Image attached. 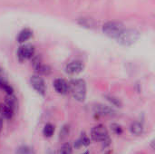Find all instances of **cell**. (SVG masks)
Listing matches in <instances>:
<instances>
[{
  "instance_id": "obj_12",
  "label": "cell",
  "mask_w": 155,
  "mask_h": 154,
  "mask_svg": "<svg viewBox=\"0 0 155 154\" xmlns=\"http://www.w3.org/2000/svg\"><path fill=\"white\" fill-rule=\"evenodd\" d=\"M143 130H144V128H143V123H141L139 122H134L130 126V132H131V133L134 134V135H135V136L142 135L143 133Z\"/></svg>"
},
{
  "instance_id": "obj_9",
  "label": "cell",
  "mask_w": 155,
  "mask_h": 154,
  "mask_svg": "<svg viewBox=\"0 0 155 154\" xmlns=\"http://www.w3.org/2000/svg\"><path fill=\"white\" fill-rule=\"evenodd\" d=\"M54 88L56 93L60 94H66L69 92V86L65 80L64 79H56L54 82Z\"/></svg>"
},
{
  "instance_id": "obj_5",
  "label": "cell",
  "mask_w": 155,
  "mask_h": 154,
  "mask_svg": "<svg viewBox=\"0 0 155 154\" xmlns=\"http://www.w3.org/2000/svg\"><path fill=\"white\" fill-rule=\"evenodd\" d=\"M35 47L32 44H24L17 51V57L20 61L32 59L35 56Z\"/></svg>"
},
{
  "instance_id": "obj_13",
  "label": "cell",
  "mask_w": 155,
  "mask_h": 154,
  "mask_svg": "<svg viewBox=\"0 0 155 154\" xmlns=\"http://www.w3.org/2000/svg\"><path fill=\"white\" fill-rule=\"evenodd\" d=\"M35 73L37 74V75H49L52 72L50 66L48 65H45V64H39L38 65L35 66Z\"/></svg>"
},
{
  "instance_id": "obj_2",
  "label": "cell",
  "mask_w": 155,
  "mask_h": 154,
  "mask_svg": "<svg viewBox=\"0 0 155 154\" xmlns=\"http://www.w3.org/2000/svg\"><path fill=\"white\" fill-rule=\"evenodd\" d=\"M140 32L136 29H124L116 39L122 45L130 46L137 42V40L140 38Z\"/></svg>"
},
{
  "instance_id": "obj_1",
  "label": "cell",
  "mask_w": 155,
  "mask_h": 154,
  "mask_svg": "<svg viewBox=\"0 0 155 154\" xmlns=\"http://www.w3.org/2000/svg\"><path fill=\"white\" fill-rule=\"evenodd\" d=\"M69 92L73 95V97L80 102H84L86 98V84L83 79H73L68 84Z\"/></svg>"
},
{
  "instance_id": "obj_16",
  "label": "cell",
  "mask_w": 155,
  "mask_h": 154,
  "mask_svg": "<svg viewBox=\"0 0 155 154\" xmlns=\"http://www.w3.org/2000/svg\"><path fill=\"white\" fill-rule=\"evenodd\" d=\"M15 154H35V152L28 145H21L15 150Z\"/></svg>"
},
{
  "instance_id": "obj_18",
  "label": "cell",
  "mask_w": 155,
  "mask_h": 154,
  "mask_svg": "<svg viewBox=\"0 0 155 154\" xmlns=\"http://www.w3.org/2000/svg\"><path fill=\"white\" fill-rule=\"evenodd\" d=\"M69 133H70V126L68 124H65L62 127L61 131H60V133H59V139L61 141H64L65 140L68 136H69Z\"/></svg>"
},
{
  "instance_id": "obj_21",
  "label": "cell",
  "mask_w": 155,
  "mask_h": 154,
  "mask_svg": "<svg viewBox=\"0 0 155 154\" xmlns=\"http://www.w3.org/2000/svg\"><path fill=\"white\" fill-rule=\"evenodd\" d=\"M111 129L117 135H121L123 133V128L118 123H113V124H111Z\"/></svg>"
},
{
  "instance_id": "obj_14",
  "label": "cell",
  "mask_w": 155,
  "mask_h": 154,
  "mask_svg": "<svg viewBox=\"0 0 155 154\" xmlns=\"http://www.w3.org/2000/svg\"><path fill=\"white\" fill-rule=\"evenodd\" d=\"M90 143H91V141H90V139L87 137V135L84 133H83L82 134H81V136H80V138L74 143V147L75 148H80V147H82V146H88V145H90Z\"/></svg>"
},
{
  "instance_id": "obj_3",
  "label": "cell",
  "mask_w": 155,
  "mask_h": 154,
  "mask_svg": "<svg viewBox=\"0 0 155 154\" xmlns=\"http://www.w3.org/2000/svg\"><path fill=\"white\" fill-rule=\"evenodd\" d=\"M124 26L121 23L118 22H108L104 25L103 32L105 35L110 38H117L120 34L123 32Z\"/></svg>"
},
{
  "instance_id": "obj_15",
  "label": "cell",
  "mask_w": 155,
  "mask_h": 154,
  "mask_svg": "<svg viewBox=\"0 0 155 154\" xmlns=\"http://www.w3.org/2000/svg\"><path fill=\"white\" fill-rule=\"evenodd\" d=\"M4 103L5 104H7L8 106H10L11 108H13L15 111L17 108V100H16V98H15V96L14 94H6Z\"/></svg>"
},
{
  "instance_id": "obj_4",
  "label": "cell",
  "mask_w": 155,
  "mask_h": 154,
  "mask_svg": "<svg viewBox=\"0 0 155 154\" xmlns=\"http://www.w3.org/2000/svg\"><path fill=\"white\" fill-rule=\"evenodd\" d=\"M91 138L94 142H104L109 139V133L106 127L103 124H98L91 130Z\"/></svg>"
},
{
  "instance_id": "obj_22",
  "label": "cell",
  "mask_w": 155,
  "mask_h": 154,
  "mask_svg": "<svg viewBox=\"0 0 155 154\" xmlns=\"http://www.w3.org/2000/svg\"><path fill=\"white\" fill-rule=\"evenodd\" d=\"M83 154H89V152H84Z\"/></svg>"
},
{
  "instance_id": "obj_19",
  "label": "cell",
  "mask_w": 155,
  "mask_h": 154,
  "mask_svg": "<svg viewBox=\"0 0 155 154\" xmlns=\"http://www.w3.org/2000/svg\"><path fill=\"white\" fill-rule=\"evenodd\" d=\"M104 97H105V99H106L110 103H112L114 106H116V107H119V108H121V107L123 106L122 102H121L118 98H116V97H114V96H113V95H105Z\"/></svg>"
},
{
  "instance_id": "obj_20",
  "label": "cell",
  "mask_w": 155,
  "mask_h": 154,
  "mask_svg": "<svg viewBox=\"0 0 155 154\" xmlns=\"http://www.w3.org/2000/svg\"><path fill=\"white\" fill-rule=\"evenodd\" d=\"M72 146L70 143H66L61 146V148L57 151L55 154H72Z\"/></svg>"
},
{
  "instance_id": "obj_11",
  "label": "cell",
  "mask_w": 155,
  "mask_h": 154,
  "mask_svg": "<svg viewBox=\"0 0 155 154\" xmlns=\"http://www.w3.org/2000/svg\"><path fill=\"white\" fill-rule=\"evenodd\" d=\"M32 35H33V32L30 29L25 28V29H23L19 33V34H18V36H17L16 39H17V42L18 43L23 44V43L26 42L27 40H29L32 37Z\"/></svg>"
},
{
  "instance_id": "obj_10",
  "label": "cell",
  "mask_w": 155,
  "mask_h": 154,
  "mask_svg": "<svg viewBox=\"0 0 155 154\" xmlns=\"http://www.w3.org/2000/svg\"><path fill=\"white\" fill-rule=\"evenodd\" d=\"M15 111L13 108H11L10 106H8L5 103L0 104V113H1V115H2L3 118L7 119V120L12 119V117L15 114Z\"/></svg>"
},
{
  "instance_id": "obj_6",
  "label": "cell",
  "mask_w": 155,
  "mask_h": 154,
  "mask_svg": "<svg viewBox=\"0 0 155 154\" xmlns=\"http://www.w3.org/2000/svg\"><path fill=\"white\" fill-rule=\"evenodd\" d=\"M31 85L33 88L41 95H45L46 93V85L45 83V80L40 75H33L30 79Z\"/></svg>"
},
{
  "instance_id": "obj_8",
  "label": "cell",
  "mask_w": 155,
  "mask_h": 154,
  "mask_svg": "<svg viewBox=\"0 0 155 154\" xmlns=\"http://www.w3.org/2000/svg\"><path fill=\"white\" fill-rule=\"evenodd\" d=\"M84 68V64L82 62H80V61H73V62L69 63L66 65L65 72L68 74L74 75V74H78L81 72H83Z\"/></svg>"
},
{
  "instance_id": "obj_7",
  "label": "cell",
  "mask_w": 155,
  "mask_h": 154,
  "mask_svg": "<svg viewBox=\"0 0 155 154\" xmlns=\"http://www.w3.org/2000/svg\"><path fill=\"white\" fill-rule=\"evenodd\" d=\"M93 112L97 116H113L114 117L117 113L110 106H107V105H104V104H102V103L95 104L93 107Z\"/></svg>"
},
{
  "instance_id": "obj_17",
  "label": "cell",
  "mask_w": 155,
  "mask_h": 154,
  "mask_svg": "<svg viewBox=\"0 0 155 154\" xmlns=\"http://www.w3.org/2000/svg\"><path fill=\"white\" fill-rule=\"evenodd\" d=\"M54 133V126L51 123H46L44 127V130H43L44 136L46 138H50L53 136Z\"/></svg>"
}]
</instances>
